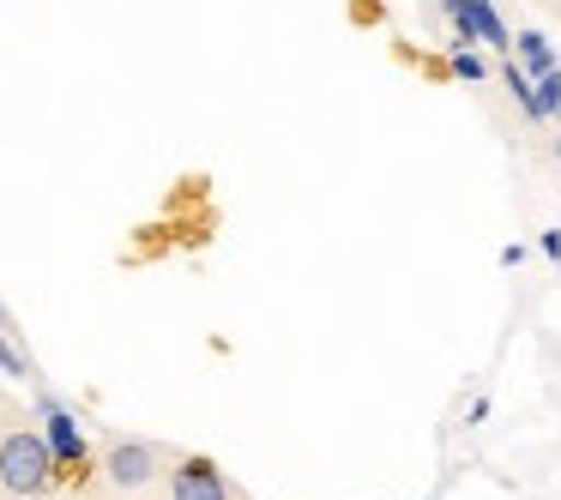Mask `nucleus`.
Returning a JSON list of instances; mask_svg holds the SVG:
<instances>
[{"mask_svg": "<svg viewBox=\"0 0 561 500\" xmlns=\"http://www.w3.org/2000/svg\"><path fill=\"white\" fill-rule=\"evenodd\" d=\"M55 470H61V464H55L49 440H43L37 428H13V434L0 440V488H7V495H19V500L49 495Z\"/></svg>", "mask_w": 561, "mask_h": 500, "instance_id": "nucleus-1", "label": "nucleus"}, {"mask_svg": "<svg viewBox=\"0 0 561 500\" xmlns=\"http://www.w3.org/2000/svg\"><path fill=\"white\" fill-rule=\"evenodd\" d=\"M103 470H110L115 488H146L151 476H158V446H151V440H115Z\"/></svg>", "mask_w": 561, "mask_h": 500, "instance_id": "nucleus-2", "label": "nucleus"}, {"mask_svg": "<svg viewBox=\"0 0 561 500\" xmlns=\"http://www.w3.org/2000/svg\"><path fill=\"white\" fill-rule=\"evenodd\" d=\"M37 410H43V440H49V452H55V464H79L85 458V434H79V422H73V410H67L61 398H49V392H43L37 398Z\"/></svg>", "mask_w": 561, "mask_h": 500, "instance_id": "nucleus-3", "label": "nucleus"}, {"mask_svg": "<svg viewBox=\"0 0 561 500\" xmlns=\"http://www.w3.org/2000/svg\"><path fill=\"white\" fill-rule=\"evenodd\" d=\"M170 495L175 500H230V482L211 458H182L170 470Z\"/></svg>", "mask_w": 561, "mask_h": 500, "instance_id": "nucleus-4", "label": "nucleus"}, {"mask_svg": "<svg viewBox=\"0 0 561 500\" xmlns=\"http://www.w3.org/2000/svg\"><path fill=\"white\" fill-rule=\"evenodd\" d=\"M513 55H519V73H549V67H556V55H549V37H537V31H519V37H513Z\"/></svg>", "mask_w": 561, "mask_h": 500, "instance_id": "nucleus-5", "label": "nucleus"}, {"mask_svg": "<svg viewBox=\"0 0 561 500\" xmlns=\"http://www.w3.org/2000/svg\"><path fill=\"white\" fill-rule=\"evenodd\" d=\"M531 91H537V121H543V115H561V67L537 73V79H531Z\"/></svg>", "mask_w": 561, "mask_h": 500, "instance_id": "nucleus-6", "label": "nucleus"}, {"mask_svg": "<svg viewBox=\"0 0 561 500\" xmlns=\"http://www.w3.org/2000/svg\"><path fill=\"white\" fill-rule=\"evenodd\" d=\"M0 368H7V374H13V380H25V374H31V362H25V356H19V350H13V344H7V338H0Z\"/></svg>", "mask_w": 561, "mask_h": 500, "instance_id": "nucleus-7", "label": "nucleus"}, {"mask_svg": "<svg viewBox=\"0 0 561 500\" xmlns=\"http://www.w3.org/2000/svg\"><path fill=\"white\" fill-rule=\"evenodd\" d=\"M453 73H459V79H483V55L459 49V55H453Z\"/></svg>", "mask_w": 561, "mask_h": 500, "instance_id": "nucleus-8", "label": "nucleus"}, {"mask_svg": "<svg viewBox=\"0 0 561 500\" xmlns=\"http://www.w3.org/2000/svg\"><path fill=\"white\" fill-rule=\"evenodd\" d=\"M543 254H549V259H561V230H549V235H543Z\"/></svg>", "mask_w": 561, "mask_h": 500, "instance_id": "nucleus-9", "label": "nucleus"}, {"mask_svg": "<svg viewBox=\"0 0 561 500\" xmlns=\"http://www.w3.org/2000/svg\"><path fill=\"white\" fill-rule=\"evenodd\" d=\"M0 326H7V307H0Z\"/></svg>", "mask_w": 561, "mask_h": 500, "instance_id": "nucleus-10", "label": "nucleus"}, {"mask_svg": "<svg viewBox=\"0 0 561 500\" xmlns=\"http://www.w3.org/2000/svg\"><path fill=\"white\" fill-rule=\"evenodd\" d=\"M556 158H561V139H556Z\"/></svg>", "mask_w": 561, "mask_h": 500, "instance_id": "nucleus-11", "label": "nucleus"}]
</instances>
